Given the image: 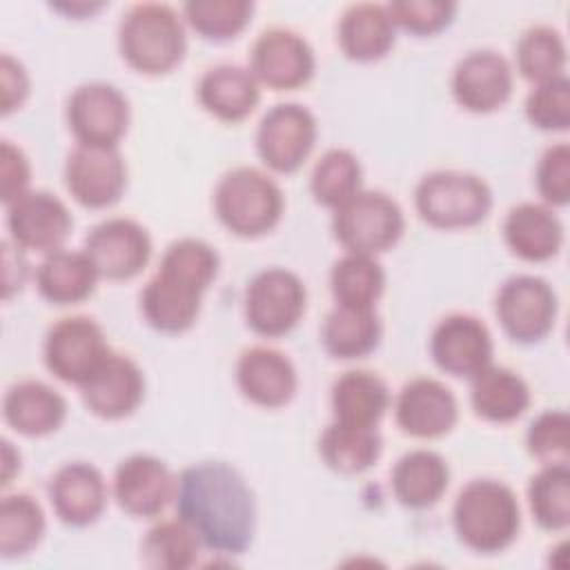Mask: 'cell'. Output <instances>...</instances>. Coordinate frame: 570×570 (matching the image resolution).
<instances>
[{"mask_svg":"<svg viewBox=\"0 0 570 570\" xmlns=\"http://www.w3.org/2000/svg\"><path fill=\"white\" fill-rule=\"evenodd\" d=\"M176 510L200 543L223 554L247 550L256 528L254 494L240 472L225 461H203L180 472Z\"/></svg>","mask_w":570,"mask_h":570,"instance_id":"1","label":"cell"},{"mask_svg":"<svg viewBox=\"0 0 570 570\" xmlns=\"http://www.w3.org/2000/svg\"><path fill=\"white\" fill-rule=\"evenodd\" d=\"M218 274V254L198 238L171 243L160 261L158 272L147 281L140 294L145 321L167 334L185 332L200 312L203 292Z\"/></svg>","mask_w":570,"mask_h":570,"instance_id":"2","label":"cell"},{"mask_svg":"<svg viewBox=\"0 0 570 570\" xmlns=\"http://www.w3.org/2000/svg\"><path fill=\"white\" fill-rule=\"evenodd\" d=\"M452 521L459 539L474 552L505 550L519 534L521 510L514 492L494 479H474L456 497Z\"/></svg>","mask_w":570,"mask_h":570,"instance_id":"3","label":"cell"},{"mask_svg":"<svg viewBox=\"0 0 570 570\" xmlns=\"http://www.w3.org/2000/svg\"><path fill=\"white\" fill-rule=\"evenodd\" d=\"M118 47L131 69L158 76L183 60L187 36L180 16L169 4L140 2L122 16Z\"/></svg>","mask_w":570,"mask_h":570,"instance_id":"4","label":"cell"},{"mask_svg":"<svg viewBox=\"0 0 570 570\" xmlns=\"http://www.w3.org/2000/svg\"><path fill=\"white\" fill-rule=\"evenodd\" d=\"M218 220L236 236L256 238L276 227L283 214V191L256 167L227 171L214 191Z\"/></svg>","mask_w":570,"mask_h":570,"instance_id":"5","label":"cell"},{"mask_svg":"<svg viewBox=\"0 0 570 570\" xmlns=\"http://www.w3.org/2000/svg\"><path fill=\"white\" fill-rule=\"evenodd\" d=\"M419 216L439 229H461L479 225L490 207L488 183L468 171L441 169L423 176L414 189Z\"/></svg>","mask_w":570,"mask_h":570,"instance_id":"6","label":"cell"},{"mask_svg":"<svg viewBox=\"0 0 570 570\" xmlns=\"http://www.w3.org/2000/svg\"><path fill=\"white\" fill-rule=\"evenodd\" d=\"M403 209L383 191L361 189L334 209L332 229L336 240L352 254L376 256L401 238Z\"/></svg>","mask_w":570,"mask_h":570,"instance_id":"7","label":"cell"},{"mask_svg":"<svg viewBox=\"0 0 570 570\" xmlns=\"http://www.w3.org/2000/svg\"><path fill=\"white\" fill-rule=\"evenodd\" d=\"M305 303V285L294 272L267 267L247 285L245 318L247 325L261 336H283L298 325Z\"/></svg>","mask_w":570,"mask_h":570,"instance_id":"8","label":"cell"},{"mask_svg":"<svg viewBox=\"0 0 570 570\" xmlns=\"http://www.w3.org/2000/svg\"><path fill=\"white\" fill-rule=\"evenodd\" d=\"M111 354L102 327L89 316H67L45 336V363L65 383L82 385Z\"/></svg>","mask_w":570,"mask_h":570,"instance_id":"9","label":"cell"},{"mask_svg":"<svg viewBox=\"0 0 570 570\" xmlns=\"http://www.w3.org/2000/svg\"><path fill=\"white\" fill-rule=\"evenodd\" d=\"M316 118L298 102L274 105L256 129V149L261 160L278 171H296L309 156L316 142Z\"/></svg>","mask_w":570,"mask_h":570,"instance_id":"10","label":"cell"},{"mask_svg":"<svg viewBox=\"0 0 570 570\" xmlns=\"http://www.w3.org/2000/svg\"><path fill=\"white\" fill-rule=\"evenodd\" d=\"M67 122L78 145L116 147L129 127V102L114 85L87 82L69 96Z\"/></svg>","mask_w":570,"mask_h":570,"instance_id":"11","label":"cell"},{"mask_svg":"<svg viewBox=\"0 0 570 570\" xmlns=\"http://www.w3.org/2000/svg\"><path fill=\"white\" fill-rule=\"evenodd\" d=\"M497 316L510 338L537 343L554 325L557 294L539 276H512L497 294Z\"/></svg>","mask_w":570,"mask_h":570,"instance_id":"12","label":"cell"},{"mask_svg":"<svg viewBox=\"0 0 570 570\" xmlns=\"http://www.w3.org/2000/svg\"><path fill=\"white\" fill-rule=\"evenodd\" d=\"M314 69L316 58L309 42L289 29H267L252 45L249 71L258 85L276 91L296 89L309 82Z\"/></svg>","mask_w":570,"mask_h":570,"instance_id":"13","label":"cell"},{"mask_svg":"<svg viewBox=\"0 0 570 570\" xmlns=\"http://www.w3.org/2000/svg\"><path fill=\"white\" fill-rule=\"evenodd\" d=\"M85 254L102 278L127 281L149 263L151 238L131 218H107L87 234Z\"/></svg>","mask_w":570,"mask_h":570,"instance_id":"14","label":"cell"},{"mask_svg":"<svg viewBox=\"0 0 570 570\" xmlns=\"http://www.w3.org/2000/svg\"><path fill=\"white\" fill-rule=\"evenodd\" d=\"M69 194L89 209L114 205L127 187V167L116 147L78 145L65 165Z\"/></svg>","mask_w":570,"mask_h":570,"instance_id":"15","label":"cell"},{"mask_svg":"<svg viewBox=\"0 0 570 570\" xmlns=\"http://www.w3.org/2000/svg\"><path fill=\"white\" fill-rule=\"evenodd\" d=\"M73 218L67 205L49 191H27L7 205V227L13 245L51 254L62 249Z\"/></svg>","mask_w":570,"mask_h":570,"instance_id":"16","label":"cell"},{"mask_svg":"<svg viewBox=\"0 0 570 570\" xmlns=\"http://www.w3.org/2000/svg\"><path fill=\"white\" fill-rule=\"evenodd\" d=\"M430 354L445 374L472 379L492 361L490 330L476 316L450 314L434 327Z\"/></svg>","mask_w":570,"mask_h":570,"instance_id":"17","label":"cell"},{"mask_svg":"<svg viewBox=\"0 0 570 570\" xmlns=\"http://www.w3.org/2000/svg\"><path fill=\"white\" fill-rule=\"evenodd\" d=\"M178 479L165 461L151 454H131L116 468L114 497L131 517H156L176 499Z\"/></svg>","mask_w":570,"mask_h":570,"instance_id":"18","label":"cell"},{"mask_svg":"<svg viewBox=\"0 0 570 570\" xmlns=\"http://www.w3.org/2000/svg\"><path fill=\"white\" fill-rule=\"evenodd\" d=\"M512 82V67L501 53L490 49L470 51L454 67L452 96L472 114H490L508 102Z\"/></svg>","mask_w":570,"mask_h":570,"instance_id":"19","label":"cell"},{"mask_svg":"<svg viewBox=\"0 0 570 570\" xmlns=\"http://www.w3.org/2000/svg\"><path fill=\"white\" fill-rule=\"evenodd\" d=\"M399 428L416 439L448 434L459 416V405L448 385L436 379H414L405 383L394 403Z\"/></svg>","mask_w":570,"mask_h":570,"instance_id":"20","label":"cell"},{"mask_svg":"<svg viewBox=\"0 0 570 570\" xmlns=\"http://www.w3.org/2000/svg\"><path fill=\"white\" fill-rule=\"evenodd\" d=\"M82 401L100 419L129 416L145 396V376L125 354L111 352L105 363L80 385Z\"/></svg>","mask_w":570,"mask_h":570,"instance_id":"21","label":"cell"},{"mask_svg":"<svg viewBox=\"0 0 570 570\" xmlns=\"http://www.w3.org/2000/svg\"><path fill=\"white\" fill-rule=\"evenodd\" d=\"M49 499L62 523L82 528L102 514L107 505V483L98 468L73 461L58 468L51 476Z\"/></svg>","mask_w":570,"mask_h":570,"instance_id":"22","label":"cell"},{"mask_svg":"<svg viewBox=\"0 0 570 570\" xmlns=\"http://www.w3.org/2000/svg\"><path fill=\"white\" fill-rule=\"evenodd\" d=\"M236 383L245 399L261 407H283L292 401L298 379L292 361L274 347H249L236 363Z\"/></svg>","mask_w":570,"mask_h":570,"instance_id":"23","label":"cell"},{"mask_svg":"<svg viewBox=\"0 0 570 570\" xmlns=\"http://www.w3.org/2000/svg\"><path fill=\"white\" fill-rule=\"evenodd\" d=\"M503 238L519 258L543 263L561 249L563 225L552 207L541 203H521L508 212Z\"/></svg>","mask_w":570,"mask_h":570,"instance_id":"24","label":"cell"},{"mask_svg":"<svg viewBox=\"0 0 570 570\" xmlns=\"http://www.w3.org/2000/svg\"><path fill=\"white\" fill-rule=\"evenodd\" d=\"M2 414L18 434L45 436L62 425L67 401L42 381H20L4 394Z\"/></svg>","mask_w":570,"mask_h":570,"instance_id":"25","label":"cell"},{"mask_svg":"<svg viewBox=\"0 0 570 570\" xmlns=\"http://www.w3.org/2000/svg\"><path fill=\"white\" fill-rule=\"evenodd\" d=\"M396 38V24L387 4H350L338 22V45L350 60L372 62L383 58Z\"/></svg>","mask_w":570,"mask_h":570,"instance_id":"26","label":"cell"},{"mask_svg":"<svg viewBox=\"0 0 570 570\" xmlns=\"http://www.w3.org/2000/svg\"><path fill=\"white\" fill-rule=\"evenodd\" d=\"M198 100L218 120L238 122L247 118L261 100L258 80L245 67L216 65L203 73Z\"/></svg>","mask_w":570,"mask_h":570,"instance_id":"27","label":"cell"},{"mask_svg":"<svg viewBox=\"0 0 570 570\" xmlns=\"http://www.w3.org/2000/svg\"><path fill=\"white\" fill-rule=\"evenodd\" d=\"M100 278L91 258L85 252L56 249L45 256L36 272V285L53 305H76L91 296Z\"/></svg>","mask_w":570,"mask_h":570,"instance_id":"28","label":"cell"},{"mask_svg":"<svg viewBox=\"0 0 570 570\" xmlns=\"http://www.w3.org/2000/svg\"><path fill=\"white\" fill-rule=\"evenodd\" d=\"M450 483V470L441 454L432 450H412L403 454L392 470L394 497L412 510L434 505Z\"/></svg>","mask_w":570,"mask_h":570,"instance_id":"29","label":"cell"},{"mask_svg":"<svg viewBox=\"0 0 570 570\" xmlns=\"http://www.w3.org/2000/svg\"><path fill=\"white\" fill-rule=\"evenodd\" d=\"M470 401L479 416L492 423H510L530 405L528 383L508 367L488 365L472 376Z\"/></svg>","mask_w":570,"mask_h":570,"instance_id":"30","label":"cell"},{"mask_svg":"<svg viewBox=\"0 0 570 570\" xmlns=\"http://www.w3.org/2000/svg\"><path fill=\"white\" fill-rule=\"evenodd\" d=\"M390 405V392L381 376L350 370L332 385L334 421L352 425H376Z\"/></svg>","mask_w":570,"mask_h":570,"instance_id":"31","label":"cell"},{"mask_svg":"<svg viewBox=\"0 0 570 570\" xmlns=\"http://www.w3.org/2000/svg\"><path fill=\"white\" fill-rule=\"evenodd\" d=\"M383 450V439L376 425H352L334 421L325 428L318 441L323 461L341 474H358L372 468Z\"/></svg>","mask_w":570,"mask_h":570,"instance_id":"32","label":"cell"},{"mask_svg":"<svg viewBox=\"0 0 570 570\" xmlns=\"http://www.w3.org/2000/svg\"><path fill=\"white\" fill-rule=\"evenodd\" d=\"M321 338L334 358H361L379 345L381 321L374 307L336 305L323 323Z\"/></svg>","mask_w":570,"mask_h":570,"instance_id":"33","label":"cell"},{"mask_svg":"<svg viewBox=\"0 0 570 570\" xmlns=\"http://www.w3.org/2000/svg\"><path fill=\"white\" fill-rule=\"evenodd\" d=\"M200 546L194 528L180 517L160 521L142 539V563L154 570H187L196 563Z\"/></svg>","mask_w":570,"mask_h":570,"instance_id":"34","label":"cell"},{"mask_svg":"<svg viewBox=\"0 0 570 570\" xmlns=\"http://www.w3.org/2000/svg\"><path fill=\"white\" fill-rule=\"evenodd\" d=\"M330 285L336 305L374 307L385 289V272L374 256L347 252L334 263Z\"/></svg>","mask_w":570,"mask_h":570,"instance_id":"35","label":"cell"},{"mask_svg":"<svg viewBox=\"0 0 570 570\" xmlns=\"http://www.w3.org/2000/svg\"><path fill=\"white\" fill-rule=\"evenodd\" d=\"M528 501L534 521L543 530H566L570 523V468L546 463L528 485Z\"/></svg>","mask_w":570,"mask_h":570,"instance_id":"36","label":"cell"},{"mask_svg":"<svg viewBox=\"0 0 570 570\" xmlns=\"http://www.w3.org/2000/svg\"><path fill=\"white\" fill-rule=\"evenodd\" d=\"M45 534V512L40 503L24 494H7L0 503V554L22 557L33 550Z\"/></svg>","mask_w":570,"mask_h":570,"instance_id":"37","label":"cell"},{"mask_svg":"<svg viewBox=\"0 0 570 570\" xmlns=\"http://www.w3.org/2000/svg\"><path fill=\"white\" fill-rule=\"evenodd\" d=\"M517 67L530 82H548L566 76V42L561 33L548 24L523 31L517 42Z\"/></svg>","mask_w":570,"mask_h":570,"instance_id":"38","label":"cell"},{"mask_svg":"<svg viewBox=\"0 0 570 570\" xmlns=\"http://www.w3.org/2000/svg\"><path fill=\"white\" fill-rule=\"evenodd\" d=\"M361 178L363 169L352 151L330 149L314 165L309 187L316 203L336 209L361 191Z\"/></svg>","mask_w":570,"mask_h":570,"instance_id":"39","label":"cell"},{"mask_svg":"<svg viewBox=\"0 0 570 570\" xmlns=\"http://www.w3.org/2000/svg\"><path fill=\"white\" fill-rule=\"evenodd\" d=\"M185 20L207 40L236 38L252 20L254 2L247 0H189L183 7Z\"/></svg>","mask_w":570,"mask_h":570,"instance_id":"40","label":"cell"},{"mask_svg":"<svg viewBox=\"0 0 570 570\" xmlns=\"http://www.w3.org/2000/svg\"><path fill=\"white\" fill-rule=\"evenodd\" d=\"M525 116L543 131H566L570 125V80L561 76L537 85L525 98Z\"/></svg>","mask_w":570,"mask_h":570,"instance_id":"41","label":"cell"},{"mask_svg":"<svg viewBox=\"0 0 570 570\" xmlns=\"http://www.w3.org/2000/svg\"><path fill=\"white\" fill-rule=\"evenodd\" d=\"M528 450L543 463H568L570 419L561 410L541 412L528 428Z\"/></svg>","mask_w":570,"mask_h":570,"instance_id":"42","label":"cell"},{"mask_svg":"<svg viewBox=\"0 0 570 570\" xmlns=\"http://www.w3.org/2000/svg\"><path fill=\"white\" fill-rule=\"evenodd\" d=\"M387 11L396 27L414 36H432L454 20L456 4L436 0H394L387 4Z\"/></svg>","mask_w":570,"mask_h":570,"instance_id":"43","label":"cell"},{"mask_svg":"<svg viewBox=\"0 0 570 570\" xmlns=\"http://www.w3.org/2000/svg\"><path fill=\"white\" fill-rule=\"evenodd\" d=\"M537 189L546 205H568L570 200V147L552 145L543 151L537 167Z\"/></svg>","mask_w":570,"mask_h":570,"instance_id":"44","label":"cell"},{"mask_svg":"<svg viewBox=\"0 0 570 570\" xmlns=\"http://www.w3.org/2000/svg\"><path fill=\"white\" fill-rule=\"evenodd\" d=\"M31 167L20 147L2 140L0 145V198L4 205H11L29 189Z\"/></svg>","mask_w":570,"mask_h":570,"instance_id":"45","label":"cell"},{"mask_svg":"<svg viewBox=\"0 0 570 570\" xmlns=\"http://www.w3.org/2000/svg\"><path fill=\"white\" fill-rule=\"evenodd\" d=\"M0 85H2V116H7L13 109H18L29 94L27 71L9 53H2L0 58Z\"/></svg>","mask_w":570,"mask_h":570,"instance_id":"46","label":"cell"},{"mask_svg":"<svg viewBox=\"0 0 570 570\" xmlns=\"http://www.w3.org/2000/svg\"><path fill=\"white\" fill-rule=\"evenodd\" d=\"M16 468H20V454L11 448L9 441H4L2 443V485L11 483Z\"/></svg>","mask_w":570,"mask_h":570,"instance_id":"47","label":"cell"},{"mask_svg":"<svg viewBox=\"0 0 570 570\" xmlns=\"http://www.w3.org/2000/svg\"><path fill=\"white\" fill-rule=\"evenodd\" d=\"M58 11H65L69 16H85V13H94L102 7V2H71V4H51Z\"/></svg>","mask_w":570,"mask_h":570,"instance_id":"48","label":"cell"}]
</instances>
